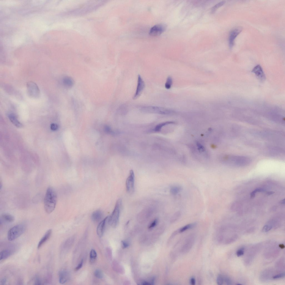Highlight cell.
<instances>
[{"mask_svg":"<svg viewBox=\"0 0 285 285\" xmlns=\"http://www.w3.org/2000/svg\"><path fill=\"white\" fill-rule=\"evenodd\" d=\"M255 194L256 193H255L253 191L250 194L251 198V199H253L255 197Z\"/></svg>","mask_w":285,"mask_h":285,"instance_id":"43","label":"cell"},{"mask_svg":"<svg viewBox=\"0 0 285 285\" xmlns=\"http://www.w3.org/2000/svg\"><path fill=\"white\" fill-rule=\"evenodd\" d=\"M59 281L60 283L63 284L67 281L69 278V274L65 270L60 271L59 273Z\"/></svg>","mask_w":285,"mask_h":285,"instance_id":"15","label":"cell"},{"mask_svg":"<svg viewBox=\"0 0 285 285\" xmlns=\"http://www.w3.org/2000/svg\"><path fill=\"white\" fill-rule=\"evenodd\" d=\"M103 213L101 211L98 210L95 211L92 213L91 218L92 220L95 222L100 221L103 216Z\"/></svg>","mask_w":285,"mask_h":285,"instance_id":"18","label":"cell"},{"mask_svg":"<svg viewBox=\"0 0 285 285\" xmlns=\"http://www.w3.org/2000/svg\"><path fill=\"white\" fill-rule=\"evenodd\" d=\"M57 201V196L56 191L51 187L46 190L44 199V208L46 212L48 214L52 213L55 209Z\"/></svg>","mask_w":285,"mask_h":285,"instance_id":"1","label":"cell"},{"mask_svg":"<svg viewBox=\"0 0 285 285\" xmlns=\"http://www.w3.org/2000/svg\"><path fill=\"white\" fill-rule=\"evenodd\" d=\"M172 123H173V122H167L160 123V124L156 126L154 128V131L155 132H159V131H160L161 129H162L163 127L169 124H172Z\"/></svg>","mask_w":285,"mask_h":285,"instance_id":"24","label":"cell"},{"mask_svg":"<svg viewBox=\"0 0 285 285\" xmlns=\"http://www.w3.org/2000/svg\"><path fill=\"white\" fill-rule=\"evenodd\" d=\"M7 281V279L6 278H4L2 279L1 281V284L4 285L6 283Z\"/></svg>","mask_w":285,"mask_h":285,"instance_id":"41","label":"cell"},{"mask_svg":"<svg viewBox=\"0 0 285 285\" xmlns=\"http://www.w3.org/2000/svg\"><path fill=\"white\" fill-rule=\"evenodd\" d=\"M195 238L194 235H191L186 239L181 249V252L183 253H186L190 251L194 244Z\"/></svg>","mask_w":285,"mask_h":285,"instance_id":"9","label":"cell"},{"mask_svg":"<svg viewBox=\"0 0 285 285\" xmlns=\"http://www.w3.org/2000/svg\"><path fill=\"white\" fill-rule=\"evenodd\" d=\"M225 3V2L224 1H221L215 5L212 8L211 13H215L216 10L222 6Z\"/></svg>","mask_w":285,"mask_h":285,"instance_id":"27","label":"cell"},{"mask_svg":"<svg viewBox=\"0 0 285 285\" xmlns=\"http://www.w3.org/2000/svg\"><path fill=\"white\" fill-rule=\"evenodd\" d=\"M10 121L14 125L18 128H21L23 127V125L18 121L17 118L14 114H10L8 116Z\"/></svg>","mask_w":285,"mask_h":285,"instance_id":"17","label":"cell"},{"mask_svg":"<svg viewBox=\"0 0 285 285\" xmlns=\"http://www.w3.org/2000/svg\"><path fill=\"white\" fill-rule=\"evenodd\" d=\"M279 247L281 248H284V246L283 244L279 245Z\"/></svg>","mask_w":285,"mask_h":285,"instance_id":"46","label":"cell"},{"mask_svg":"<svg viewBox=\"0 0 285 285\" xmlns=\"http://www.w3.org/2000/svg\"><path fill=\"white\" fill-rule=\"evenodd\" d=\"M182 188L181 186L179 185L172 186L170 189V193L172 195H176L181 191Z\"/></svg>","mask_w":285,"mask_h":285,"instance_id":"22","label":"cell"},{"mask_svg":"<svg viewBox=\"0 0 285 285\" xmlns=\"http://www.w3.org/2000/svg\"><path fill=\"white\" fill-rule=\"evenodd\" d=\"M97 256V254L94 249H92L90 251V261L91 263H94L95 261Z\"/></svg>","mask_w":285,"mask_h":285,"instance_id":"25","label":"cell"},{"mask_svg":"<svg viewBox=\"0 0 285 285\" xmlns=\"http://www.w3.org/2000/svg\"><path fill=\"white\" fill-rule=\"evenodd\" d=\"M275 192L273 191L268 192L266 193V194L268 195H271L273 194Z\"/></svg>","mask_w":285,"mask_h":285,"instance_id":"44","label":"cell"},{"mask_svg":"<svg viewBox=\"0 0 285 285\" xmlns=\"http://www.w3.org/2000/svg\"><path fill=\"white\" fill-rule=\"evenodd\" d=\"M181 213L180 212L178 211L177 212L174 214V215H173V216L172 220L173 221H176L178 219H179Z\"/></svg>","mask_w":285,"mask_h":285,"instance_id":"32","label":"cell"},{"mask_svg":"<svg viewBox=\"0 0 285 285\" xmlns=\"http://www.w3.org/2000/svg\"><path fill=\"white\" fill-rule=\"evenodd\" d=\"M197 225L196 223H191L188 224L187 225L184 226H183L179 230H178V233H182L184 232L187 230L189 229L192 228H193L194 227H195Z\"/></svg>","mask_w":285,"mask_h":285,"instance_id":"23","label":"cell"},{"mask_svg":"<svg viewBox=\"0 0 285 285\" xmlns=\"http://www.w3.org/2000/svg\"><path fill=\"white\" fill-rule=\"evenodd\" d=\"M27 92L30 97L37 98L39 97L40 90L36 83L33 81H29L27 84Z\"/></svg>","mask_w":285,"mask_h":285,"instance_id":"7","label":"cell"},{"mask_svg":"<svg viewBox=\"0 0 285 285\" xmlns=\"http://www.w3.org/2000/svg\"><path fill=\"white\" fill-rule=\"evenodd\" d=\"M224 276L220 275L218 276L217 278V283L218 285H221L223 284L224 282Z\"/></svg>","mask_w":285,"mask_h":285,"instance_id":"30","label":"cell"},{"mask_svg":"<svg viewBox=\"0 0 285 285\" xmlns=\"http://www.w3.org/2000/svg\"><path fill=\"white\" fill-rule=\"evenodd\" d=\"M1 219L3 220L8 223L13 222L15 220L13 216L9 213H4L1 216Z\"/></svg>","mask_w":285,"mask_h":285,"instance_id":"21","label":"cell"},{"mask_svg":"<svg viewBox=\"0 0 285 285\" xmlns=\"http://www.w3.org/2000/svg\"><path fill=\"white\" fill-rule=\"evenodd\" d=\"M272 228V226L269 225H265L264 227L262 229V231L264 232H267L269 231Z\"/></svg>","mask_w":285,"mask_h":285,"instance_id":"33","label":"cell"},{"mask_svg":"<svg viewBox=\"0 0 285 285\" xmlns=\"http://www.w3.org/2000/svg\"><path fill=\"white\" fill-rule=\"evenodd\" d=\"M145 87V83L140 75H138V78L137 86L133 99L135 100L139 97L143 91Z\"/></svg>","mask_w":285,"mask_h":285,"instance_id":"10","label":"cell"},{"mask_svg":"<svg viewBox=\"0 0 285 285\" xmlns=\"http://www.w3.org/2000/svg\"><path fill=\"white\" fill-rule=\"evenodd\" d=\"M190 282L191 284L192 285H195L196 283L195 279L193 277L191 278L190 279Z\"/></svg>","mask_w":285,"mask_h":285,"instance_id":"40","label":"cell"},{"mask_svg":"<svg viewBox=\"0 0 285 285\" xmlns=\"http://www.w3.org/2000/svg\"><path fill=\"white\" fill-rule=\"evenodd\" d=\"M244 251L245 249L244 248H242L238 249L236 252L237 256L240 257L243 255L244 253Z\"/></svg>","mask_w":285,"mask_h":285,"instance_id":"31","label":"cell"},{"mask_svg":"<svg viewBox=\"0 0 285 285\" xmlns=\"http://www.w3.org/2000/svg\"><path fill=\"white\" fill-rule=\"evenodd\" d=\"M237 284V285H242V284Z\"/></svg>","mask_w":285,"mask_h":285,"instance_id":"47","label":"cell"},{"mask_svg":"<svg viewBox=\"0 0 285 285\" xmlns=\"http://www.w3.org/2000/svg\"><path fill=\"white\" fill-rule=\"evenodd\" d=\"M122 204V199L118 200L113 212L111 216H109L108 224L112 227H116L118 223Z\"/></svg>","mask_w":285,"mask_h":285,"instance_id":"4","label":"cell"},{"mask_svg":"<svg viewBox=\"0 0 285 285\" xmlns=\"http://www.w3.org/2000/svg\"><path fill=\"white\" fill-rule=\"evenodd\" d=\"M94 276L99 279H101L103 277V274L101 271L97 269L94 272Z\"/></svg>","mask_w":285,"mask_h":285,"instance_id":"29","label":"cell"},{"mask_svg":"<svg viewBox=\"0 0 285 285\" xmlns=\"http://www.w3.org/2000/svg\"><path fill=\"white\" fill-rule=\"evenodd\" d=\"M223 160L231 165L243 166L248 165L251 162L250 159L244 156L226 155L223 158Z\"/></svg>","mask_w":285,"mask_h":285,"instance_id":"3","label":"cell"},{"mask_svg":"<svg viewBox=\"0 0 285 285\" xmlns=\"http://www.w3.org/2000/svg\"><path fill=\"white\" fill-rule=\"evenodd\" d=\"M32 281L33 282V284L34 285H40L43 284L42 280L39 277H35Z\"/></svg>","mask_w":285,"mask_h":285,"instance_id":"28","label":"cell"},{"mask_svg":"<svg viewBox=\"0 0 285 285\" xmlns=\"http://www.w3.org/2000/svg\"><path fill=\"white\" fill-rule=\"evenodd\" d=\"M141 110L148 113L161 114H169L174 113V111L171 109L157 106H147L142 107Z\"/></svg>","mask_w":285,"mask_h":285,"instance_id":"6","label":"cell"},{"mask_svg":"<svg viewBox=\"0 0 285 285\" xmlns=\"http://www.w3.org/2000/svg\"><path fill=\"white\" fill-rule=\"evenodd\" d=\"M135 178L134 172L132 170H131L126 182V190L129 194H132L134 192L135 188Z\"/></svg>","mask_w":285,"mask_h":285,"instance_id":"8","label":"cell"},{"mask_svg":"<svg viewBox=\"0 0 285 285\" xmlns=\"http://www.w3.org/2000/svg\"><path fill=\"white\" fill-rule=\"evenodd\" d=\"M173 83L172 78L170 76H169L167 79L166 83L165 85L166 88L168 89H170Z\"/></svg>","mask_w":285,"mask_h":285,"instance_id":"26","label":"cell"},{"mask_svg":"<svg viewBox=\"0 0 285 285\" xmlns=\"http://www.w3.org/2000/svg\"><path fill=\"white\" fill-rule=\"evenodd\" d=\"M280 203L281 204H284L285 203V199L281 200L280 202Z\"/></svg>","mask_w":285,"mask_h":285,"instance_id":"45","label":"cell"},{"mask_svg":"<svg viewBox=\"0 0 285 285\" xmlns=\"http://www.w3.org/2000/svg\"><path fill=\"white\" fill-rule=\"evenodd\" d=\"M83 264V260H81V262L79 263V264L78 265L77 267H76L75 269V270L77 271L80 269L82 267Z\"/></svg>","mask_w":285,"mask_h":285,"instance_id":"38","label":"cell"},{"mask_svg":"<svg viewBox=\"0 0 285 285\" xmlns=\"http://www.w3.org/2000/svg\"><path fill=\"white\" fill-rule=\"evenodd\" d=\"M122 243L123 248H127L128 246V244L124 242V241H122Z\"/></svg>","mask_w":285,"mask_h":285,"instance_id":"42","label":"cell"},{"mask_svg":"<svg viewBox=\"0 0 285 285\" xmlns=\"http://www.w3.org/2000/svg\"><path fill=\"white\" fill-rule=\"evenodd\" d=\"M252 72L255 74L256 77L261 82L265 81L266 77L264 73L261 66L257 65L253 68Z\"/></svg>","mask_w":285,"mask_h":285,"instance_id":"13","label":"cell"},{"mask_svg":"<svg viewBox=\"0 0 285 285\" xmlns=\"http://www.w3.org/2000/svg\"><path fill=\"white\" fill-rule=\"evenodd\" d=\"M242 27H237L233 30L230 32L229 37V46L230 48H232L233 46L235 39L242 32Z\"/></svg>","mask_w":285,"mask_h":285,"instance_id":"11","label":"cell"},{"mask_svg":"<svg viewBox=\"0 0 285 285\" xmlns=\"http://www.w3.org/2000/svg\"><path fill=\"white\" fill-rule=\"evenodd\" d=\"M284 276L285 273H283L274 276L273 278L274 279H280L284 277Z\"/></svg>","mask_w":285,"mask_h":285,"instance_id":"35","label":"cell"},{"mask_svg":"<svg viewBox=\"0 0 285 285\" xmlns=\"http://www.w3.org/2000/svg\"><path fill=\"white\" fill-rule=\"evenodd\" d=\"M62 83L66 87L70 88L72 87L74 84L73 79L69 77H65L63 79Z\"/></svg>","mask_w":285,"mask_h":285,"instance_id":"19","label":"cell"},{"mask_svg":"<svg viewBox=\"0 0 285 285\" xmlns=\"http://www.w3.org/2000/svg\"><path fill=\"white\" fill-rule=\"evenodd\" d=\"M264 189L262 188H257L253 191L254 192L256 193L257 192H263L265 191Z\"/></svg>","mask_w":285,"mask_h":285,"instance_id":"39","label":"cell"},{"mask_svg":"<svg viewBox=\"0 0 285 285\" xmlns=\"http://www.w3.org/2000/svg\"><path fill=\"white\" fill-rule=\"evenodd\" d=\"M224 281L225 282L226 284L230 285L232 284V282L231 279L228 277L225 276L224 277Z\"/></svg>","mask_w":285,"mask_h":285,"instance_id":"34","label":"cell"},{"mask_svg":"<svg viewBox=\"0 0 285 285\" xmlns=\"http://www.w3.org/2000/svg\"><path fill=\"white\" fill-rule=\"evenodd\" d=\"M12 252L9 249H5L2 251L0 253V260H4L8 258L11 255Z\"/></svg>","mask_w":285,"mask_h":285,"instance_id":"20","label":"cell"},{"mask_svg":"<svg viewBox=\"0 0 285 285\" xmlns=\"http://www.w3.org/2000/svg\"><path fill=\"white\" fill-rule=\"evenodd\" d=\"M158 221L157 219H155V220H153L152 222L151 223L149 227V229L152 228L155 226L158 223Z\"/></svg>","mask_w":285,"mask_h":285,"instance_id":"36","label":"cell"},{"mask_svg":"<svg viewBox=\"0 0 285 285\" xmlns=\"http://www.w3.org/2000/svg\"><path fill=\"white\" fill-rule=\"evenodd\" d=\"M26 229L25 225L23 224L17 225L13 227L8 232V240L12 241L17 239L24 233Z\"/></svg>","mask_w":285,"mask_h":285,"instance_id":"5","label":"cell"},{"mask_svg":"<svg viewBox=\"0 0 285 285\" xmlns=\"http://www.w3.org/2000/svg\"><path fill=\"white\" fill-rule=\"evenodd\" d=\"M105 3L104 1L89 2L78 9L69 11V15H81L92 12L98 9Z\"/></svg>","mask_w":285,"mask_h":285,"instance_id":"2","label":"cell"},{"mask_svg":"<svg viewBox=\"0 0 285 285\" xmlns=\"http://www.w3.org/2000/svg\"><path fill=\"white\" fill-rule=\"evenodd\" d=\"M109 216L106 218L99 224L97 229V232L98 236L101 237L103 235L107 223H108Z\"/></svg>","mask_w":285,"mask_h":285,"instance_id":"14","label":"cell"},{"mask_svg":"<svg viewBox=\"0 0 285 285\" xmlns=\"http://www.w3.org/2000/svg\"><path fill=\"white\" fill-rule=\"evenodd\" d=\"M165 27L164 25H157L151 29L149 34L152 36H157L162 34L165 31Z\"/></svg>","mask_w":285,"mask_h":285,"instance_id":"12","label":"cell"},{"mask_svg":"<svg viewBox=\"0 0 285 285\" xmlns=\"http://www.w3.org/2000/svg\"><path fill=\"white\" fill-rule=\"evenodd\" d=\"M52 231L51 229H49L46 232L40 241L37 245L38 249H39L46 243L50 237L52 233Z\"/></svg>","mask_w":285,"mask_h":285,"instance_id":"16","label":"cell"},{"mask_svg":"<svg viewBox=\"0 0 285 285\" xmlns=\"http://www.w3.org/2000/svg\"><path fill=\"white\" fill-rule=\"evenodd\" d=\"M58 126L57 124L53 123L51 125V128L52 130L55 131L57 130L58 128Z\"/></svg>","mask_w":285,"mask_h":285,"instance_id":"37","label":"cell"}]
</instances>
